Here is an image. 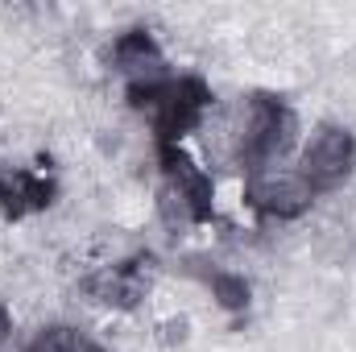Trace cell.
I'll return each instance as SVG.
<instances>
[{"label":"cell","instance_id":"7a4b0ae2","mask_svg":"<svg viewBox=\"0 0 356 352\" xmlns=\"http://www.w3.org/2000/svg\"><path fill=\"white\" fill-rule=\"evenodd\" d=\"M294 162H298V170L307 178V186L315 191V199L332 195L356 175V133L348 125H336V120L315 125L298 141Z\"/></svg>","mask_w":356,"mask_h":352},{"label":"cell","instance_id":"6da1fadb","mask_svg":"<svg viewBox=\"0 0 356 352\" xmlns=\"http://www.w3.org/2000/svg\"><path fill=\"white\" fill-rule=\"evenodd\" d=\"M236 125V170L241 178L290 162L298 154V112L277 95H249L232 108Z\"/></svg>","mask_w":356,"mask_h":352},{"label":"cell","instance_id":"5b68a950","mask_svg":"<svg viewBox=\"0 0 356 352\" xmlns=\"http://www.w3.org/2000/svg\"><path fill=\"white\" fill-rule=\"evenodd\" d=\"M58 195V182L33 166H4L0 170V220L21 224L29 216H42Z\"/></svg>","mask_w":356,"mask_h":352},{"label":"cell","instance_id":"277c9868","mask_svg":"<svg viewBox=\"0 0 356 352\" xmlns=\"http://www.w3.org/2000/svg\"><path fill=\"white\" fill-rule=\"evenodd\" d=\"M108 63H112V75L124 83L129 95L158 88V83H166L175 75L170 63H166V50L158 46V38L149 29H124V33H116L112 50H108Z\"/></svg>","mask_w":356,"mask_h":352},{"label":"cell","instance_id":"3957f363","mask_svg":"<svg viewBox=\"0 0 356 352\" xmlns=\"http://www.w3.org/2000/svg\"><path fill=\"white\" fill-rule=\"evenodd\" d=\"M241 199L249 211H257L261 220L273 224H286V220H298L311 211L315 203V191L307 186V178L298 170V162H277L266 170H253V175L241 178Z\"/></svg>","mask_w":356,"mask_h":352},{"label":"cell","instance_id":"8992f818","mask_svg":"<svg viewBox=\"0 0 356 352\" xmlns=\"http://www.w3.org/2000/svg\"><path fill=\"white\" fill-rule=\"evenodd\" d=\"M21 352H108L91 332L75 328V323H42Z\"/></svg>","mask_w":356,"mask_h":352},{"label":"cell","instance_id":"52a82bcc","mask_svg":"<svg viewBox=\"0 0 356 352\" xmlns=\"http://www.w3.org/2000/svg\"><path fill=\"white\" fill-rule=\"evenodd\" d=\"M8 336H13V307L0 298V344H4Z\"/></svg>","mask_w":356,"mask_h":352}]
</instances>
